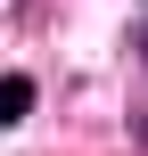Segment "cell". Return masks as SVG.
I'll list each match as a JSON object with an SVG mask.
<instances>
[{"mask_svg": "<svg viewBox=\"0 0 148 156\" xmlns=\"http://www.w3.org/2000/svg\"><path fill=\"white\" fill-rule=\"evenodd\" d=\"M140 49H148V41H140Z\"/></svg>", "mask_w": 148, "mask_h": 156, "instance_id": "1", "label": "cell"}]
</instances>
